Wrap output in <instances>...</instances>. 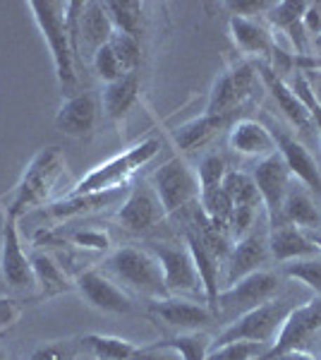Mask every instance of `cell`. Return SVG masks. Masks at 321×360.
Masks as SVG:
<instances>
[{
  "label": "cell",
  "mask_w": 321,
  "mask_h": 360,
  "mask_svg": "<svg viewBox=\"0 0 321 360\" xmlns=\"http://www.w3.org/2000/svg\"><path fill=\"white\" fill-rule=\"evenodd\" d=\"M63 171H65V159L58 147H44L34 154L29 166L22 173L20 183L15 185L13 195L5 207V217L22 219L27 217L32 209H41L46 200L55 190L58 180H60Z\"/></svg>",
  "instance_id": "1"
},
{
  "label": "cell",
  "mask_w": 321,
  "mask_h": 360,
  "mask_svg": "<svg viewBox=\"0 0 321 360\" xmlns=\"http://www.w3.org/2000/svg\"><path fill=\"white\" fill-rule=\"evenodd\" d=\"M27 8L32 10L41 37L53 56L55 77L63 96H74L77 94V70H74V53L67 37L65 3H60V0H29Z\"/></svg>",
  "instance_id": "2"
},
{
  "label": "cell",
  "mask_w": 321,
  "mask_h": 360,
  "mask_svg": "<svg viewBox=\"0 0 321 360\" xmlns=\"http://www.w3.org/2000/svg\"><path fill=\"white\" fill-rule=\"evenodd\" d=\"M103 271L113 276L115 281H120L125 288H130V291L139 295H147L151 300L171 298L166 281H163L161 264L151 250L132 248V245L118 248L115 252L108 255Z\"/></svg>",
  "instance_id": "3"
},
{
  "label": "cell",
  "mask_w": 321,
  "mask_h": 360,
  "mask_svg": "<svg viewBox=\"0 0 321 360\" xmlns=\"http://www.w3.org/2000/svg\"><path fill=\"white\" fill-rule=\"evenodd\" d=\"M161 152V142L156 137L142 139L139 144H134L127 152H122L113 159L103 161L96 168H91L84 178L70 190V195H94V193H106V190H120L127 183V178L134 176L139 168H144Z\"/></svg>",
  "instance_id": "4"
},
{
  "label": "cell",
  "mask_w": 321,
  "mask_h": 360,
  "mask_svg": "<svg viewBox=\"0 0 321 360\" xmlns=\"http://www.w3.org/2000/svg\"><path fill=\"white\" fill-rule=\"evenodd\" d=\"M293 307H295V303L290 298L276 295V298L268 300V303L254 307V310H249V312H244V315L232 319L223 332L216 336L211 348L232 344V341H252V344L271 346L273 341H276V336L281 332L283 322L288 319Z\"/></svg>",
  "instance_id": "5"
},
{
  "label": "cell",
  "mask_w": 321,
  "mask_h": 360,
  "mask_svg": "<svg viewBox=\"0 0 321 360\" xmlns=\"http://www.w3.org/2000/svg\"><path fill=\"white\" fill-rule=\"evenodd\" d=\"M151 188H154L156 197H159L166 217L183 212L195 200H199L197 173L180 156H173L161 168H156V173L151 176Z\"/></svg>",
  "instance_id": "6"
},
{
  "label": "cell",
  "mask_w": 321,
  "mask_h": 360,
  "mask_svg": "<svg viewBox=\"0 0 321 360\" xmlns=\"http://www.w3.org/2000/svg\"><path fill=\"white\" fill-rule=\"evenodd\" d=\"M319 336H321V295L307 300L302 305H295L290 310L288 319L283 322L276 341L256 360H271L285 351H307V346L314 344Z\"/></svg>",
  "instance_id": "7"
},
{
  "label": "cell",
  "mask_w": 321,
  "mask_h": 360,
  "mask_svg": "<svg viewBox=\"0 0 321 360\" xmlns=\"http://www.w3.org/2000/svg\"><path fill=\"white\" fill-rule=\"evenodd\" d=\"M281 278L273 271H254V274L240 278L237 283L223 288L218 293V315H244L254 307L273 300L281 293Z\"/></svg>",
  "instance_id": "8"
},
{
  "label": "cell",
  "mask_w": 321,
  "mask_h": 360,
  "mask_svg": "<svg viewBox=\"0 0 321 360\" xmlns=\"http://www.w3.org/2000/svg\"><path fill=\"white\" fill-rule=\"evenodd\" d=\"M252 178L256 183L261 197V207L266 212L268 219V229H276L283 224V202L290 188V171L285 166V161L281 159V154H271L266 159H261L254 166Z\"/></svg>",
  "instance_id": "9"
},
{
  "label": "cell",
  "mask_w": 321,
  "mask_h": 360,
  "mask_svg": "<svg viewBox=\"0 0 321 360\" xmlns=\"http://www.w3.org/2000/svg\"><path fill=\"white\" fill-rule=\"evenodd\" d=\"M0 276H3L5 286L13 291H34L37 288L32 259L22 250L17 221L10 217H5L3 240H0Z\"/></svg>",
  "instance_id": "10"
},
{
  "label": "cell",
  "mask_w": 321,
  "mask_h": 360,
  "mask_svg": "<svg viewBox=\"0 0 321 360\" xmlns=\"http://www.w3.org/2000/svg\"><path fill=\"white\" fill-rule=\"evenodd\" d=\"M151 252L159 259L163 281L168 293H195L202 288L199 274H197L195 259H192L188 245H168V243H151Z\"/></svg>",
  "instance_id": "11"
},
{
  "label": "cell",
  "mask_w": 321,
  "mask_h": 360,
  "mask_svg": "<svg viewBox=\"0 0 321 360\" xmlns=\"http://www.w3.org/2000/svg\"><path fill=\"white\" fill-rule=\"evenodd\" d=\"M166 219L159 197L149 183L134 185L118 209V224L130 233H144Z\"/></svg>",
  "instance_id": "12"
},
{
  "label": "cell",
  "mask_w": 321,
  "mask_h": 360,
  "mask_svg": "<svg viewBox=\"0 0 321 360\" xmlns=\"http://www.w3.org/2000/svg\"><path fill=\"white\" fill-rule=\"evenodd\" d=\"M74 288L79 291L81 298L86 300L91 307L101 312H113V315H127L132 310V300L122 288L115 286L113 281L101 274L98 269L81 271L74 281Z\"/></svg>",
  "instance_id": "13"
},
{
  "label": "cell",
  "mask_w": 321,
  "mask_h": 360,
  "mask_svg": "<svg viewBox=\"0 0 321 360\" xmlns=\"http://www.w3.org/2000/svg\"><path fill=\"white\" fill-rule=\"evenodd\" d=\"M271 135L276 139V152L281 154V159L285 161L290 176L300 180L309 193L321 195V171H319L317 161H314V156L305 149V144L297 142L293 135H288L281 127L271 130Z\"/></svg>",
  "instance_id": "14"
},
{
  "label": "cell",
  "mask_w": 321,
  "mask_h": 360,
  "mask_svg": "<svg viewBox=\"0 0 321 360\" xmlns=\"http://www.w3.org/2000/svg\"><path fill=\"white\" fill-rule=\"evenodd\" d=\"M268 255V240L259 233H247L244 238L232 245L230 255L225 259V274H223V288L237 283L240 278L254 274L261 269V264L266 262ZM221 288V291H223Z\"/></svg>",
  "instance_id": "15"
},
{
  "label": "cell",
  "mask_w": 321,
  "mask_h": 360,
  "mask_svg": "<svg viewBox=\"0 0 321 360\" xmlns=\"http://www.w3.org/2000/svg\"><path fill=\"white\" fill-rule=\"evenodd\" d=\"M185 245H188L192 259H195V266H197V274H199V281H202V291L207 295V307L218 315V293L223 288V274H221V259L204 245V240L197 236L195 229H188L185 233Z\"/></svg>",
  "instance_id": "16"
},
{
  "label": "cell",
  "mask_w": 321,
  "mask_h": 360,
  "mask_svg": "<svg viewBox=\"0 0 321 360\" xmlns=\"http://www.w3.org/2000/svg\"><path fill=\"white\" fill-rule=\"evenodd\" d=\"M151 315L159 317L161 322H166L171 329H178L180 334H188V332H199L202 327H207L211 322L214 312L207 305L192 303V300L163 298L151 303Z\"/></svg>",
  "instance_id": "17"
},
{
  "label": "cell",
  "mask_w": 321,
  "mask_h": 360,
  "mask_svg": "<svg viewBox=\"0 0 321 360\" xmlns=\"http://www.w3.org/2000/svg\"><path fill=\"white\" fill-rule=\"evenodd\" d=\"M254 70L268 89V94L273 96V101L278 103V108L283 111L285 118L295 127H300V130H312V118H309L307 106L300 101V96L290 89V84L283 82V77L273 70V65H268V60H256Z\"/></svg>",
  "instance_id": "18"
},
{
  "label": "cell",
  "mask_w": 321,
  "mask_h": 360,
  "mask_svg": "<svg viewBox=\"0 0 321 360\" xmlns=\"http://www.w3.org/2000/svg\"><path fill=\"white\" fill-rule=\"evenodd\" d=\"M98 120V103L89 91H77L63 101L55 115V127L70 137H89Z\"/></svg>",
  "instance_id": "19"
},
{
  "label": "cell",
  "mask_w": 321,
  "mask_h": 360,
  "mask_svg": "<svg viewBox=\"0 0 321 360\" xmlns=\"http://www.w3.org/2000/svg\"><path fill=\"white\" fill-rule=\"evenodd\" d=\"M228 144L235 154L242 156H266L276 154V139H273L271 130L261 125L254 118H240L230 125V135H228Z\"/></svg>",
  "instance_id": "20"
},
{
  "label": "cell",
  "mask_w": 321,
  "mask_h": 360,
  "mask_svg": "<svg viewBox=\"0 0 321 360\" xmlns=\"http://www.w3.org/2000/svg\"><path fill=\"white\" fill-rule=\"evenodd\" d=\"M125 200V193L120 190H106V193H94V195H67L65 200H58L53 205L44 207L41 214H46L53 221H67L74 217H84V214L98 212L103 207H110L115 202Z\"/></svg>",
  "instance_id": "21"
},
{
  "label": "cell",
  "mask_w": 321,
  "mask_h": 360,
  "mask_svg": "<svg viewBox=\"0 0 321 360\" xmlns=\"http://www.w3.org/2000/svg\"><path fill=\"white\" fill-rule=\"evenodd\" d=\"M268 250L278 262H293V259L312 257L319 255V248L305 231L297 229L293 224H281L276 229H268Z\"/></svg>",
  "instance_id": "22"
},
{
  "label": "cell",
  "mask_w": 321,
  "mask_h": 360,
  "mask_svg": "<svg viewBox=\"0 0 321 360\" xmlns=\"http://www.w3.org/2000/svg\"><path fill=\"white\" fill-rule=\"evenodd\" d=\"M115 29L110 25V17L103 8V3H84L81 10V20H79V51L86 49L91 56L96 53L101 46L110 44Z\"/></svg>",
  "instance_id": "23"
},
{
  "label": "cell",
  "mask_w": 321,
  "mask_h": 360,
  "mask_svg": "<svg viewBox=\"0 0 321 360\" xmlns=\"http://www.w3.org/2000/svg\"><path fill=\"white\" fill-rule=\"evenodd\" d=\"M230 115H199V118H192L188 123L173 130V142L178 144L183 152H197L204 144H209L211 139L218 135L221 130L228 125Z\"/></svg>",
  "instance_id": "24"
},
{
  "label": "cell",
  "mask_w": 321,
  "mask_h": 360,
  "mask_svg": "<svg viewBox=\"0 0 321 360\" xmlns=\"http://www.w3.org/2000/svg\"><path fill=\"white\" fill-rule=\"evenodd\" d=\"M230 27V37L232 41L237 44V49L247 56H256L259 60H266V58L273 56V49H276V41L273 37L266 32L264 27L256 20H244V17H230L228 22Z\"/></svg>",
  "instance_id": "25"
},
{
  "label": "cell",
  "mask_w": 321,
  "mask_h": 360,
  "mask_svg": "<svg viewBox=\"0 0 321 360\" xmlns=\"http://www.w3.org/2000/svg\"><path fill=\"white\" fill-rule=\"evenodd\" d=\"M139 96V75L127 72L103 89V111L113 123H122Z\"/></svg>",
  "instance_id": "26"
},
{
  "label": "cell",
  "mask_w": 321,
  "mask_h": 360,
  "mask_svg": "<svg viewBox=\"0 0 321 360\" xmlns=\"http://www.w3.org/2000/svg\"><path fill=\"white\" fill-rule=\"evenodd\" d=\"M283 224H293L302 231L321 229V209L307 188H288L283 202Z\"/></svg>",
  "instance_id": "27"
},
{
  "label": "cell",
  "mask_w": 321,
  "mask_h": 360,
  "mask_svg": "<svg viewBox=\"0 0 321 360\" xmlns=\"http://www.w3.org/2000/svg\"><path fill=\"white\" fill-rule=\"evenodd\" d=\"M32 269H34V278H37V288L41 295L46 298H53V295H60L72 288V283L67 281L65 271L60 269V264L51 257L48 252H37L32 255Z\"/></svg>",
  "instance_id": "28"
},
{
  "label": "cell",
  "mask_w": 321,
  "mask_h": 360,
  "mask_svg": "<svg viewBox=\"0 0 321 360\" xmlns=\"http://www.w3.org/2000/svg\"><path fill=\"white\" fill-rule=\"evenodd\" d=\"M149 348H154V351H171L175 356H180V360H207L209 351H211V339L204 332H188L171 336V339H161Z\"/></svg>",
  "instance_id": "29"
},
{
  "label": "cell",
  "mask_w": 321,
  "mask_h": 360,
  "mask_svg": "<svg viewBox=\"0 0 321 360\" xmlns=\"http://www.w3.org/2000/svg\"><path fill=\"white\" fill-rule=\"evenodd\" d=\"M103 8H106L115 32L130 34L137 39L142 37V3H137V0H106Z\"/></svg>",
  "instance_id": "30"
},
{
  "label": "cell",
  "mask_w": 321,
  "mask_h": 360,
  "mask_svg": "<svg viewBox=\"0 0 321 360\" xmlns=\"http://www.w3.org/2000/svg\"><path fill=\"white\" fill-rule=\"evenodd\" d=\"M199 207H202V214L207 217V221L211 224L214 229L223 231V233H230L232 202H230V197L225 195L223 185L216 190L199 193Z\"/></svg>",
  "instance_id": "31"
},
{
  "label": "cell",
  "mask_w": 321,
  "mask_h": 360,
  "mask_svg": "<svg viewBox=\"0 0 321 360\" xmlns=\"http://www.w3.org/2000/svg\"><path fill=\"white\" fill-rule=\"evenodd\" d=\"M81 344L89 348L94 360H130L139 351V346H134L132 341L103 334H86Z\"/></svg>",
  "instance_id": "32"
},
{
  "label": "cell",
  "mask_w": 321,
  "mask_h": 360,
  "mask_svg": "<svg viewBox=\"0 0 321 360\" xmlns=\"http://www.w3.org/2000/svg\"><path fill=\"white\" fill-rule=\"evenodd\" d=\"M242 98L237 94L235 82H232L230 70H225L223 75L216 77V82L209 91V103H207V115H230L235 111V106H240Z\"/></svg>",
  "instance_id": "33"
},
{
  "label": "cell",
  "mask_w": 321,
  "mask_h": 360,
  "mask_svg": "<svg viewBox=\"0 0 321 360\" xmlns=\"http://www.w3.org/2000/svg\"><path fill=\"white\" fill-rule=\"evenodd\" d=\"M223 190L230 197L232 207H261V197L256 190V183L249 173L242 171H228L223 178Z\"/></svg>",
  "instance_id": "34"
},
{
  "label": "cell",
  "mask_w": 321,
  "mask_h": 360,
  "mask_svg": "<svg viewBox=\"0 0 321 360\" xmlns=\"http://www.w3.org/2000/svg\"><path fill=\"white\" fill-rule=\"evenodd\" d=\"M283 271L288 278H293V281L309 288V291L314 293V298L321 295V252L312 255V257H302V259H293V262H285Z\"/></svg>",
  "instance_id": "35"
},
{
  "label": "cell",
  "mask_w": 321,
  "mask_h": 360,
  "mask_svg": "<svg viewBox=\"0 0 321 360\" xmlns=\"http://www.w3.org/2000/svg\"><path fill=\"white\" fill-rule=\"evenodd\" d=\"M307 10L305 0H281V3H273V8L268 10L266 17L271 22L273 29H281V32H290L293 27L302 25V15Z\"/></svg>",
  "instance_id": "36"
},
{
  "label": "cell",
  "mask_w": 321,
  "mask_h": 360,
  "mask_svg": "<svg viewBox=\"0 0 321 360\" xmlns=\"http://www.w3.org/2000/svg\"><path fill=\"white\" fill-rule=\"evenodd\" d=\"M108 46L113 49V53L118 56V60H120V65L125 68V72H137L139 60H142V44H139L137 37L115 32Z\"/></svg>",
  "instance_id": "37"
},
{
  "label": "cell",
  "mask_w": 321,
  "mask_h": 360,
  "mask_svg": "<svg viewBox=\"0 0 321 360\" xmlns=\"http://www.w3.org/2000/svg\"><path fill=\"white\" fill-rule=\"evenodd\" d=\"M228 173L225 159L218 154H207L199 161V168H197V180H199V193H207V190H216L223 185V178Z\"/></svg>",
  "instance_id": "38"
},
{
  "label": "cell",
  "mask_w": 321,
  "mask_h": 360,
  "mask_svg": "<svg viewBox=\"0 0 321 360\" xmlns=\"http://www.w3.org/2000/svg\"><path fill=\"white\" fill-rule=\"evenodd\" d=\"M266 348L261 344H252V341H232V344L214 346L209 351L207 360H256Z\"/></svg>",
  "instance_id": "39"
},
{
  "label": "cell",
  "mask_w": 321,
  "mask_h": 360,
  "mask_svg": "<svg viewBox=\"0 0 321 360\" xmlns=\"http://www.w3.org/2000/svg\"><path fill=\"white\" fill-rule=\"evenodd\" d=\"M91 65H94V72L98 75V79H101L103 84H110V82H115V79H120L122 75H127L125 68L120 65L118 56L113 53V49H110L108 44L101 46V49L91 56Z\"/></svg>",
  "instance_id": "40"
},
{
  "label": "cell",
  "mask_w": 321,
  "mask_h": 360,
  "mask_svg": "<svg viewBox=\"0 0 321 360\" xmlns=\"http://www.w3.org/2000/svg\"><path fill=\"white\" fill-rule=\"evenodd\" d=\"M290 89L295 91L297 96H300V101L307 106V111H309V118H312V125L319 130V135H321V101H319V96L314 94V89H312V84L307 82V77L302 72H297L295 75V79L290 82Z\"/></svg>",
  "instance_id": "41"
},
{
  "label": "cell",
  "mask_w": 321,
  "mask_h": 360,
  "mask_svg": "<svg viewBox=\"0 0 321 360\" xmlns=\"http://www.w3.org/2000/svg\"><path fill=\"white\" fill-rule=\"evenodd\" d=\"M225 8L230 10L232 17H244V20H252L254 15H266L273 8L271 0H237V3H225Z\"/></svg>",
  "instance_id": "42"
},
{
  "label": "cell",
  "mask_w": 321,
  "mask_h": 360,
  "mask_svg": "<svg viewBox=\"0 0 321 360\" xmlns=\"http://www.w3.org/2000/svg\"><path fill=\"white\" fill-rule=\"evenodd\" d=\"M29 360H74V351L67 341H51V344L39 346Z\"/></svg>",
  "instance_id": "43"
},
{
  "label": "cell",
  "mask_w": 321,
  "mask_h": 360,
  "mask_svg": "<svg viewBox=\"0 0 321 360\" xmlns=\"http://www.w3.org/2000/svg\"><path fill=\"white\" fill-rule=\"evenodd\" d=\"M256 217V209L254 207H232V219H230V233L240 240L249 233Z\"/></svg>",
  "instance_id": "44"
},
{
  "label": "cell",
  "mask_w": 321,
  "mask_h": 360,
  "mask_svg": "<svg viewBox=\"0 0 321 360\" xmlns=\"http://www.w3.org/2000/svg\"><path fill=\"white\" fill-rule=\"evenodd\" d=\"M72 243L84 250H96V252H106L110 248V238L103 231H77L72 233Z\"/></svg>",
  "instance_id": "45"
},
{
  "label": "cell",
  "mask_w": 321,
  "mask_h": 360,
  "mask_svg": "<svg viewBox=\"0 0 321 360\" xmlns=\"http://www.w3.org/2000/svg\"><path fill=\"white\" fill-rule=\"evenodd\" d=\"M302 27H305L307 37H312V39L321 37V0L307 3V10H305V15H302Z\"/></svg>",
  "instance_id": "46"
},
{
  "label": "cell",
  "mask_w": 321,
  "mask_h": 360,
  "mask_svg": "<svg viewBox=\"0 0 321 360\" xmlns=\"http://www.w3.org/2000/svg\"><path fill=\"white\" fill-rule=\"evenodd\" d=\"M20 315H22L20 303L13 298H3V295H0V334L13 327L17 319H20Z\"/></svg>",
  "instance_id": "47"
},
{
  "label": "cell",
  "mask_w": 321,
  "mask_h": 360,
  "mask_svg": "<svg viewBox=\"0 0 321 360\" xmlns=\"http://www.w3.org/2000/svg\"><path fill=\"white\" fill-rule=\"evenodd\" d=\"M130 360H173V358H168V356H163V351H154V348H149V346H139V351L134 353V356Z\"/></svg>",
  "instance_id": "48"
},
{
  "label": "cell",
  "mask_w": 321,
  "mask_h": 360,
  "mask_svg": "<svg viewBox=\"0 0 321 360\" xmlns=\"http://www.w3.org/2000/svg\"><path fill=\"white\" fill-rule=\"evenodd\" d=\"M271 360H319V358L309 351H285V353H281V356H276Z\"/></svg>",
  "instance_id": "49"
},
{
  "label": "cell",
  "mask_w": 321,
  "mask_h": 360,
  "mask_svg": "<svg viewBox=\"0 0 321 360\" xmlns=\"http://www.w3.org/2000/svg\"><path fill=\"white\" fill-rule=\"evenodd\" d=\"M309 238H312L314 245H317V248H319V252H321V229H319V231H312V236H309Z\"/></svg>",
  "instance_id": "50"
},
{
  "label": "cell",
  "mask_w": 321,
  "mask_h": 360,
  "mask_svg": "<svg viewBox=\"0 0 321 360\" xmlns=\"http://www.w3.org/2000/svg\"><path fill=\"white\" fill-rule=\"evenodd\" d=\"M0 360H5V353L3 351H0Z\"/></svg>",
  "instance_id": "51"
},
{
  "label": "cell",
  "mask_w": 321,
  "mask_h": 360,
  "mask_svg": "<svg viewBox=\"0 0 321 360\" xmlns=\"http://www.w3.org/2000/svg\"><path fill=\"white\" fill-rule=\"evenodd\" d=\"M319 86H321V72H319Z\"/></svg>",
  "instance_id": "52"
}]
</instances>
